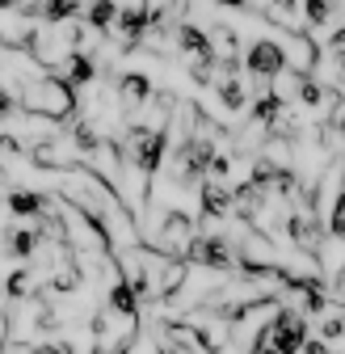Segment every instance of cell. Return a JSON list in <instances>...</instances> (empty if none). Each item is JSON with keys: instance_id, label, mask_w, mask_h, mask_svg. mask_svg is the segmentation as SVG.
I'll use <instances>...</instances> for the list:
<instances>
[{"instance_id": "6da1fadb", "label": "cell", "mask_w": 345, "mask_h": 354, "mask_svg": "<svg viewBox=\"0 0 345 354\" xmlns=\"http://www.w3.org/2000/svg\"><path fill=\"white\" fill-rule=\"evenodd\" d=\"M17 102H21V110H34V114H47V118H76V110H80V93L59 76V72H38L34 80H26L21 88H17Z\"/></svg>"}, {"instance_id": "7a4b0ae2", "label": "cell", "mask_w": 345, "mask_h": 354, "mask_svg": "<svg viewBox=\"0 0 345 354\" xmlns=\"http://www.w3.org/2000/svg\"><path fill=\"white\" fill-rule=\"evenodd\" d=\"M266 337H270L274 354H299L308 342V317L299 313L295 304H278L266 321Z\"/></svg>"}, {"instance_id": "3957f363", "label": "cell", "mask_w": 345, "mask_h": 354, "mask_svg": "<svg viewBox=\"0 0 345 354\" xmlns=\"http://www.w3.org/2000/svg\"><path fill=\"white\" fill-rule=\"evenodd\" d=\"M148 236V245H156L160 253H168V257H186V249L194 245V236H198V228H194V219L186 215V211H164L160 219H156V228H148L144 232Z\"/></svg>"}, {"instance_id": "277c9868", "label": "cell", "mask_w": 345, "mask_h": 354, "mask_svg": "<svg viewBox=\"0 0 345 354\" xmlns=\"http://www.w3.org/2000/svg\"><path fill=\"white\" fill-rule=\"evenodd\" d=\"M186 261L190 266H202V270H215V274H232V266H236L232 236H224V232L194 236V245L186 249Z\"/></svg>"}, {"instance_id": "5b68a950", "label": "cell", "mask_w": 345, "mask_h": 354, "mask_svg": "<svg viewBox=\"0 0 345 354\" xmlns=\"http://www.w3.org/2000/svg\"><path fill=\"white\" fill-rule=\"evenodd\" d=\"M282 68H286V51H282L278 38H266V34H262V38H257L253 47L244 51V76H266V80H270V76H278Z\"/></svg>"}, {"instance_id": "8992f818", "label": "cell", "mask_w": 345, "mask_h": 354, "mask_svg": "<svg viewBox=\"0 0 345 354\" xmlns=\"http://www.w3.org/2000/svg\"><path fill=\"white\" fill-rule=\"evenodd\" d=\"M286 38H278L282 42V51H286V68H295V72H312L316 68V59H320V47L312 42V34L299 26V30H282Z\"/></svg>"}, {"instance_id": "52a82bcc", "label": "cell", "mask_w": 345, "mask_h": 354, "mask_svg": "<svg viewBox=\"0 0 345 354\" xmlns=\"http://www.w3.org/2000/svg\"><path fill=\"white\" fill-rule=\"evenodd\" d=\"M42 245H47V236H42L38 219H30V224H17V228L5 232V253H9L13 261H34V257L42 253Z\"/></svg>"}, {"instance_id": "ba28073f", "label": "cell", "mask_w": 345, "mask_h": 354, "mask_svg": "<svg viewBox=\"0 0 345 354\" xmlns=\"http://www.w3.org/2000/svg\"><path fill=\"white\" fill-rule=\"evenodd\" d=\"M97 72H101V64H97V55H93L89 47H76V51L59 64V76L76 88V93H80V88H89V84L97 80Z\"/></svg>"}, {"instance_id": "9c48e42d", "label": "cell", "mask_w": 345, "mask_h": 354, "mask_svg": "<svg viewBox=\"0 0 345 354\" xmlns=\"http://www.w3.org/2000/svg\"><path fill=\"white\" fill-rule=\"evenodd\" d=\"M198 211L206 215V219H228L232 215V186L228 182H219V177H202L198 182Z\"/></svg>"}, {"instance_id": "30bf717a", "label": "cell", "mask_w": 345, "mask_h": 354, "mask_svg": "<svg viewBox=\"0 0 345 354\" xmlns=\"http://www.w3.org/2000/svg\"><path fill=\"white\" fill-rule=\"evenodd\" d=\"M156 93V88H152V80L144 76V72H122L118 80H114V102H118V110H139L148 97Z\"/></svg>"}, {"instance_id": "8fae6325", "label": "cell", "mask_w": 345, "mask_h": 354, "mask_svg": "<svg viewBox=\"0 0 345 354\" xmlns=\"http://www.w3.org/2000/svg\"><path fill=\"white\" fill-rule=\"evenodd\" d=\"M5 207H9L13 219H38V215H47L55 207V194H42V190H9Z\"/></svg>"}, {"instance_id": "7c38bea8", "label": "cell", "mask_w": 345, "mask_h": 354, "mask_svg": "<svg viewBox=\"0 0 345 354\" xmlns=\"http://www.w3.org/2000/svg\"><path fill=\"white\" fill-rule=\"evenodd\" d=\"M262 13L278 30H299V21H304V5L299 0H262Z\"/></svg>"}, {"instance_id": "4fadbf2b", "label": "cell", "mask_w": 345, "mask_h": 354, "mask_svg": "<svg viewBox=\"0 0 345 354\" xmlns=\"http://www.w3.org/2000/svg\"><path fill=\"white\" fill-rule=\"evenodd\" d=\"M172 42H177L181 55H206V51H215L210 47V34L202 26H194V21H181L177 30H172Z\"/></svg>"}, {"instance_id": "5bb4252c", "label": "cell", "mask_w": 345, "mask_h": 354, "mask_svg": "<svg viewBox=\"0 0 345 354\" xmlns=\"http://www.w3.org/2000/svg\"><path fill=\"white\" fill-rule=\"evenodd\" d=\"M84 26L97 30V34H110L114 30V17H118V0H84Z\"/></svg>"}, {"instance_id": "9a60e30c", "label": "cell", "mask_w": 345, "mask_h": 354, "mask_svg": "<svg viewBox=\"0 0 345 354\" xmlns=\"http://www.w3.org/2000/svg\"><path fill=\"white\" fill-rule=\"evenodd\" d=\"M106 304L114 308V313H122V317H131V321L139 317V291H135L131 283H126L122 274H118V283L110 287V295H106Z\"/></svg>"}, {"instance_id": "2e32d148", "label": "cell", "mask_w": 345, "mask_h": 354, "mask_svg": "<svg viewBox=\"0 0 345 354\" xmlns=\"http://www.w3.org/2000/svg\"><path fill=\"white\" fill-rule=\"evenodd\" d=\"M299 5H304V21L316 30L333 26V17H337V0H299Z\"/></svg>"}, {"instance_id": "e0dca14e", "label": "cell", "mask_w": 345, "mask_h": 354, "mask_svg": "<svg viewBox=\"0 0 345 354\" xmlns=\"http://www.w3.org/2000/svg\"><path fill=\"white\" fill-rule=\"evenodd\" d=\"M328 51H333V55H337V59H341V55H345V26H337V30H333V34H328Z\"/></svg>"}, {"instance_id": "ac0fdd59", "label": "cell", "mask_w": 345, "mask_h": 354, "mask_svg": "<svg viewBox=\"0 0 345 354\" xmlns=\"http://www.w3.org/2000/svg\"><path fill=\"white\" fill-rule=\"evenodd\" d=\"M299 354H328V342H324V337H320V342H312V337H308Z\"/></svg>"}, {"instance_id": "d6986e66", "label": "cell", "mask_w": 345, "mask_h": 354, "mask_svg": "<svg viewBox=\"0 0 345 354\" xmlns=\"http://www.w3.org/2000/svg\"><path fill=\"white\" fill-rule=\"evenodd\" d=\"M333 291H337V295H345V261H341V270L333 274Z\"/></svg>"}, {"instance_id": "ffe728a7", "label": "cell", "mask_w": 345, "mask_h": 354, "mask_svg": "<svg viewBox=\"0 0 345 354\" xmlns=\"http://www.w3.org/2000/svg\"><path fill=\"white\" fill-rule=\"evenodd\" d=\"M0 9H21V0H0Z\"/></svg>"}]
</instances>
